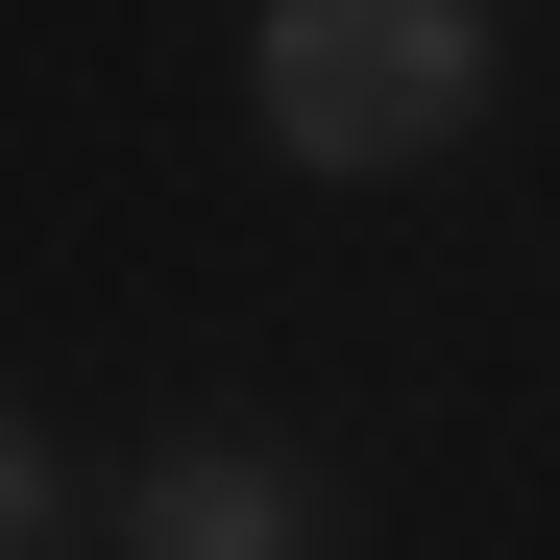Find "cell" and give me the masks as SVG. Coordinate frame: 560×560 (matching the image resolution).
I'll return each instance as SVG.
<instances>
[{
  "label": "cell",
  "mask_w": 560,
  "mask_h": 560,
  "mask_svg": "<svg viewBox=\"0 0 560 560\" xmlns=\"http://www.w3.org/2000/svg\"><path fill=\"white\" fill-rule=\"evenodd\" d=\"M244 122L293 171H415L488 122V0H244Z\"/></svg>",
  "instance_id": "cell-1"
},
{
  "label": "cell",
  "mask_w": 560,
  "mask_h": 560,
  "mask_svg": "<svg viewBox=\"0 0 560 560\" xmlns=\"http://www.w3.org/2000/svg\"><path fill=\"white\" fill-rule=\"evenodd\" d=\"M122 560H317V463L293 439H171L122 488Z\"/></svg>",
  "instance_id": "cell-2"
},
{
  "label": "cell",
  "mask_w": 560,
  "mask_h": 560,
  "mask_svg": "<svg viewBox=\"0 0 560 560\" xmlns=\"http://www.w3.org/2000/svg\"><path fill=\"white\" fill-rule=\"evenodd\" d=\"M49 536H73V488H49V439L0 415V560H49Z\"/></svg>",
  "instance_id": "cell-3"
}]
</instances>
